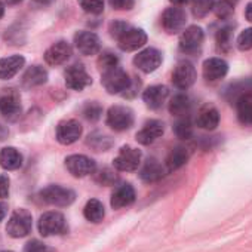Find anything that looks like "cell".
Segmentation results:
<instances>
[{
  "label": "cell",
  "instance_id": "obj_2",
  "mask_svg": "<svg viewBox=\"0 0 252 252\" xmlns=\"http://www.w3.org/2000/svg\"><path fill=\"white\" fill-rule=\"evenodd\" d=\"M107 125L117 132L129 129L134 125V111L125 105H113L107 111Z\"/></svg>",
  "mask_w": 252,
  "mask_h": 252
},
{
  "label": "cell",
  "instance_id": "obj_37",
  "mask_svg": "<svg viewBox=\"0 0 252 252\" xmlns=\"http://www.w3.org/2000/svg\"><path fill=\"white\" fill-rule=\"evenodd\" d=\"M119 64V60L117 57L113 54V52H102L98 58V65L99 68L104 71V70H108V68H113Z\"/></svg>",
  "mask_w": 252,
  "mask_h": 252
},
{
  "label": "cell",
  "instance_id": "obj_51",
  "mask_svg": "<svg viewBox=\"0 0 252 252\" xmlns=\"http://www.w3.org/2000/svg\"><path fill=\"white\" fill-rule=\"evenodd\" d=\"M228 2H231V3H234V2H237V0H228Z\"/></svg>",
  "mask_w": 252,
  "mask_h": 252
},
{
  "label": "cell",
  "instance_id": "obj_38",
  "mask_svg": "<svg viewBox=\"0 0 252 252\" xmlns=\"http://www.w3.org/2000/svg\"><path fill=\"white\" fill-rule=\"evenodd\" d=\"M230 42H231V30H230L228 27L221 29V30L217 33V43H218V48H220L221 51H228Z\"/></svg>",
  "mask_w": 252,
  "mask_h": 252
},
{
  "label": "cell",
  "instance_id": "obj_32",
  "mask_svg": "<svg viewBox=\"0 0 252 252\" xmlns=\"http://www.w3.org/2000/svg\"><path fill=\"white\" fill-rule=\"evenodd\" d=\"M174 131H175V135L180 140H189L193 135V126H191L189 119H181V120H178L175 123Z\"/></svg>",
  "mask_w": 252,
  "mask_h": 252
},
{
  "label": "cell",
  "instance_id": "obj_41",
  "mask_svg": "<svg viewBox=\"0 0 252 252\" xmlns=\"http://www.w3.org/2000/svg\"><path fill=\"white\" fill-rule=\"evenodd\" d=\"M108 3L116 11H129L134 8L135 0H108Z\"/></svg>",
  "mask_w": 252,
  "mask_h": 252
},
{
  "label": "cell",
  "instance_id": "obj_17",
  "mask_svg": "<svg viewBox=\"0 0 252 252\" xmlns=\"http://www.w3.org/2000/svg\"><path fill=\"white\" fill-rule=\"evenodd\" d=\"M71 57V46L65 40H60L54 43L51 48L46 49L45 52V61L49 65H61L67 63Z\"/></svg>",
  "mask_w": 252,
  "mask_h": 252
},
{
  "label": "cell",
  "instance_id": "obj_7",
  "mask_svg": "<svg viewBox=\"0 0 252 252\" xmlns=\"http://www.w3.org/2000/svg\"><path fill=\"white\" fill-rule=\"evenodd\" d=\"M141 152L138 149H134L131 146H125L120 149L117 156L114 158V168L123 172L135 171L141 163Z\"/></svg>",
  "mask_w": 252,
  "mask_h": 252
},
{
  "label": "cell",
  "instance_id": "obj_8",
  "mask_svg": "<svg viewBox=\"0 0 252 252\" xmlns=\"http://www.w3.org/2000/svg\"><path fill=\"white\" fill-rule=\"evenodd\" d=\"M65 166L68 172L76 178H83L95 172L96 165L95 162L83 155H71L65 159Z\"/></svg>",
  "mask_w": 252,
  "mask_h": 252
},
{
  "label": "cell",
  "instance_id": "obj_10",
  "mask_svg": "<svg viewBox=\"0 0 252 252\" xmlns=\"http://www.w3.org/2000/svg\"><path fill=\"white\" fill-rule=\"evenodd\" d=\"M65 85L73 91H83L92 85V79L82 64H74L65 70Z\"/></svg>",
  "mask_w": 252,
  "mask_h": 252
},
{
  "label": "cell",
  "instance_id": "obj_33",
  "mask_svg": "<svg viewBox=\"0 0 252 252\" xmlns=\"http://www.w3.org/2000/svg\"><path fill=\"white\" fill-rule=\"evenodd\" d=\"M80 8L92 15H99L104 12V0H77Z\"/></svg>",
  "mask_w": 252,
  "mask_h": 252
},
{
  "label": "cell",
  "instance_id": "obj_14",
  "mask_svg": "<svg viewBox=\"0 0 252 252\" xmlns=\"http://www.w3.org/2000/svg\"><path fill=\"white\" fill-rule=\"evenodd\" d=\"M196 82V68L189 61H180L172 73V83L178 89H189Z\"/></svg>",
  "mask_w": 252,
  "mask_h": 252
},
{
  "label": "cell",
  "instance_id": "obj_16",
  "mask_svg": "<svg viewBox=\"0 0 252 252\" xmlns=\"http://www.w3.org/2000/svg\"><path fill=\"white\" fill-rule=\"evenodd\" d=\"M82 135V125L77 120H64L57 126V140L64 146L76 143Z\"/></svg>",
  "mask_w": 252,
  "mask_h": 252
},
{
  "label": "cell",
  "instance_id": "obj_27",
  "mask_svg": "<svg viewBox=\"0 0 252 252\" xmlns=\"http://www.w3.org/2000/svg\"><path fill=\"white\" fill-rule=\"evenodd\" d=\"M163 175H165L163 166H162L158 160H155V159H149V160L146 162V165L143 166L141 174H140L141 180L146 181V183L159 181L160 178H163Z\"/></svg>",
  "mask_w": 252,
  "mask_h": 252
},
{
  "label": "cell",
  "instance_id": "obj_5",
  "mask_svg": "<svg viewBox=\"0 0 252 252\" xmlns=\"http://www.w3.org/2000/svg\"><path fill=\"white\" fill-rule=\"evenodd\" d=\"M67 221L60 212H45L39 220V231L42 236H55L67 233Z\"/></svg>",
  "mask_w": 252,
  "mask_h": 252
},
{
  "label": "cell",
  "instance_id": "obj_45",
  "mask_svg": "<svg viewBox=\"0 0 252 252\" xmlns=\"http://www.w3.org/2000/svg\"><path fill=\"white\" fill-rule=\"evenodd\" d=\"M245 17H246V20H248L249 23H252V2L248 3V6H246V9H245Z\"/></svg>",
  "mask_w": 252,
  "mask_h": 252
},
{
  "label": "cell",
  "instance_id": "obj_47",
  "mask_svg": "<svg viewBox=\"0 0 252 252\" xmlns=\"http://www.w3.org/2000/svg\"><path fill=\"white\" fill-rule=\"evenodd\" d=\"M190 2L191 0H171V3H174L175 6H183V5H187Z\"/></svg>",
  "mask_w": 252,
  "mask_h": 252
},
{
  "label": "cell",
  "instance_id": "obj_13",
  "mask_svg": "<svg viewBox=\"0 0 252 252\" xmlns=\"http://www.w3.org/2000/svg\"><path fill=\"white\" fill-rule=\"evenodd\" d=\"M74 45L76 49L86 57L96 55L101 51L99 37L92 32H77L74 34Z\"/></svg>",
  "mask_w": 252,
  "mask_h": 252
},
{
  "label": "cell",
  "instance_id": "obj_44",
  "mask_svg": "<svg viewBox=\"0 0 252 252\" xmlns=\"http://www.w3.org/2000/svg\"><path fill=\"white\" fill-rule=\"evenodd\" d=\"M9 196V178L8 175H0V197L5 199Z\"/></svg>",
  "mask_w": 252,
  "mask_h": 252
},
{
  "label": "cell",
  "instance_id": "obj_4",
  "mask_svg": "<svg viewBox=\"0 0 252 252\" xmlns=\"http://www.w3.org/2000/svg\"><path fill=\"white\" fill-rule=\"evenodd\" d=\"M0 113L9 120H15L21 114V96L17 89H0Z\"/></svg>",
  "mask_w": 252,
  "mask_h": 252
},
{
  "label": "cell",
  "instance_id": "obj_12",
  "mask_svg": "<svg viewBox=\"0 0 252 252\" xmlns=\"http://www.w3.org/2000/svg\"><path fill=\"white\" fill-rule=\"evenodd\" d=\"M134 64L143 73H153L162 64V54L155 48H147L135 55Z\"/></svg>",
  "mask_w": 252,
  "mask_h": 252
},
{
  "label": "cell",
  "instance_id": "obj_43",
  "mask_svg": "<svg viewBox=\"0 0 252 252\" xmlns=\"http://www.w3.org/2000/svg\"><path fill=\"white\" fill-rule=\"evenodd\" d=\"M26 252H54L52 249L46 248L42 242L39 240H32L26 246Z\"/></svg>",
  "mask_w": 252,
  "mask_h": 252
},
{
  "label": "cell",
  "instance_id": "obj_48",
  "mask_svg": "<svg viewBox=\"0 0 252 252\" xmlns=\"http://www.w3.org/2000/svg\"><path fill=\"white\" fill-rule=\"evenodd\" d=\"M5 2L9 5V6H15V5H20L23 0H5Z\"/></svg>",
  "mask_w": 252,
  "mask_h": 252
},
{
  "label": "cell",
  "instance_id": "obj_31",
  "mask_svg": "<svg viewBox=\"0 0 252 252\" xmlns=\"http://www.w3.org/2000/svg\"><path fill=\"white\" fill-rule=\"evenodd\" d=\"M214 6H215L214 0H194L191 6V12L196 18H203L211 11H214Z\"/></svg>",
  "mask_w": 252,
  "mask_h": 252
},
{
  "label": "cell",
  "instance_id": "obj_26",
  "mask_svg": "<svg viewBox=\"0 0 252 252\" xmlns=\"http://www.w3.org/2000/svg\"><path fill=\"white\" fill-rule=\"evenodd\" d=\"M237 119L242 125L251 126L252 125V94H243L237 102Z\"/></svg>",
  "mask_w": 252,
  "mask_h": 252
},
{
  "label": "cell",
  "instance_id": "obj_3",
  "mask_svg": "<svg viewBox=\"0 0 252 252\" xmlns=\"http://www.w3.org/2000/svg\"><path fill=\"white\" fill-rule=\"evenodd\" d=\"M32 227H33V218H32V214L26 209H17L8 224H6V231L11 237H24L27 236L30 231H32Z\"/></svg>",
  "mask_w": 252,
  "mask_h": 252
},
{
  "label": "cell",
  "instance_id": "obj_52",
  "mask_svg": "<svg viewBox=\"0 0 252 252\" xmlns=\"http://www.w3.org/2000/svg\"><path fill=\"white\" fill-rule=\"evenodd\" d=\"M3 252H12V251H3Z\"/></svg>",
  "mask_w": 252,
  "mask_h": 252
},
{
  "label": "cell",
  "instance_id": "obj_35",
  "mask_svg": "<svg viewBox=\"0 0 252 252\" xmlns=\"http://www.w3.org/2000/svg\"><path fill=\"white\" fill-rule=\"evenodd\" d=\"M233 5H234V3L228 2V0H221V2L215 3V6H214V12H215V15H217L218 18H221V20H227V18H230V17H231V14H233V11H234Z\"/></svg>",
  "mask_w": 252,
  "mask_h": 252
},
{
  "label": "cell",
  "instance_id": "obj_22",
  "mask_svg": "<svg viewBox=\"0 0 252 252\" xmlns=\"http://www.w3.org/2000/svg\"><path fill=\"white\" fill-rule=\"evenodd\" d=\"M26 64L24 57L21 55H12L8 58H2L0 60V79L2 80H8L12 79Z\"/></svg>",
  "mask_w": 252,
  "mask_h": 252
},
{
  "label": "cell",
  "instance_id": "obj_20",
  "mask_svg": "<svg viewBox=\"0 0 252 252\" xmlns=\"http://www.w3.org/2000/svg\"><path fill=\"white\" fill-rule=\"evenodd\" d=\"M134 202H135V190L129 183L120 184L111 196V206L114 209L126 208L132 205Z\"/></svg>",
  "mask_w": 252,
  "mask_h": 252
},
{
  "label": "cell",
  "instance_id": "obj_46",
  "mask_svg": "<svg viewBox=\"0 0 252 252\" xmlns=\"http://www.w3.org/2000/svg\"><path fill=\"white\" fill-rule=\"evenodd\" d=\"M6 211H8V206H6L5 203L0 202V221H2V220L5 218V215H6Z\"/></svg>",
  "mask_w": 252,
  "mask_h": 252
},
{
  "label": "cell",
  "instance_id": "obj_9",
  "mask_svg": "<svg viewBox=\"0 0 252 252\" xmlns=\"http://www.w3.org/2000/svg\"><path fill=\"white\" fill-rule=\"evenodd\" d=\"M117 45L122 51L125 52H132L137 51L140 48H143L147 43V34L143 29H135V27H129L126 30L119 39H117Z\"/></svg>",
  "mask_w": 252,
  "mask_h": 252
},
{
  "label": "cell",
  "instance_id": "obj_49",
  "mask_svg": "<svg viewBox=\"0 0 252 252\" xmlns=\"http://www.w3.org/2000/svg\"><path fill=\"white\" fill-rule=\"evenodd\" d=\"M36 3H39V5H49L52 0H34Z\"/></svg>",
  "mask_w": 252,
  "mask_h": 252
},
{
  "label": "cell",
  "instance_id": "obj_6",
  "mask_svg": "<svg viewBox=\"0 0 252 252\" xmlns=\"http://www.w3.org/2000/svg\"><path fill=\"white\" fill-rule=\"evenodd\" d=\"M40 197L43 202L54 206H68L74 202L76 194L73 190L61 186H48L40 191Z\"/></svg>",
  "mask_w": 252,
  "mask_h": 252
},
{
  "label": "cell",
  "instance_id": "obj_18",
  "mask_svg": "<svg viewBox=\"0 0 252 252\" xmlns=\"http://www.w3.org/2000/svg\"><path fill=\"white\" fill-rule=\"evenodd\" d=\"M228 71V64L222 58H209L203 63L202 73L205 80L208 82H218L221 80Z\"/></svg>",
  "mask_w": 252,
  "mask_h": 252
},
{
  "label": "cell",
  "instance_id": "obj_39",
  "mask_svg": "<svg viewBox=\"0 0 252 252\" xmlns=\"http://www.w3.org/2000/svg\"><path fill=\"white\" fill-rule=\"evenodd\" d=\"M237 48L240 51L252 49V29H245L237 37Z\"/></svg>",
  "mask_w": 252,
  "mask_h": 252
},
{
  "label": "cell",
  "instance_id": "obj_1",
  "mask_svg": "<svg viewBox=\"0 0 252 252\" xmlns=\"http://www.w3.org/2000/svg\"><path fill=\"white\" fill-rule=\"evenodd\" d=\"M101 83L108 94H123L131 85V79L123 68L119 65L104 70L101 76Z\"/></svg>",
  "mask_w": 252,
  "mask_h": 252
},
{
  "label": "cell",
  "instance_id": "obj_19",
  "mask_svg": "<svg viewBox=\"0 0 252 252\" xmlns=\"http://www.w3.org/2000/svg\"><path fill=\"white\" fill-rule=\"evenodd\" d=\"M163 132H165V125L160 120H150L143 126L141 131L137 132V141L140 144L149 146L155 143L158 138H160Z\"/></svg>",
  "mask_w": 252,
  "mask_h": 252
},
{
  "label": "cell",
  "instance_id": "obj_23",
  "mask_svg": "<svg viewBox=\"0 0 252 252\" xmlns=\"http://www.w3.org/2000/svg\"><path fill=\"white\" fill-rule=\"evenodd\" d=\"M220 123V113L212 105H205L196 119V125L205 131H214Z\"/></svg>",
  "mask_w": 252,
  "mask_h": 252
},
{
  "label": "cell",
  "instance_id": "obj_34",
  "mask_svg": "<svg viewBox=\"0 0 252 252\" xmlns=\"http://www.w3.org/2000/svg\"><path fill=\"white\" fill-rule=\"evenodd\" d=\"M88 144L95 149L96 152H104L107 149L111 147V140L108 137H104V135H89V140H88Z\"/></svg>",
  "mask_w": 252,
  "mask_h": 252
},
{
  "label": "cell",
  "instance_id": "obj_40",
  "mask_svg": "<svg viewBox=\"0 0 252 252\" xmlns=\"http://www.w3.org/2000/svg\"><path fill=\"white\" fill-rule=\"evenodd\" d=\"M96 181L99 184L104 186H111L117 181V177L114 175V172H111L110 169H102L98 175H96Z\"/></svg>",
  "mask_w": 252,
  "mask_h": 252
},
{
  "label": "cell",
  "instance_id": "obj_21",
  "mask_svg": "<svg viewBox=\"0 0 252 252\" xmlns=\"http://www.w3.org/2000/svg\"><path fill=\"white\" fill-rule=\"evenodd\" d=\"M169 95V91L166 86L163 85H155V86H150L147 88L144 92H143V99L146 102L147 107L156 110V108H160L162 104L166 101Z\"/></svg>",
  "mask_w": 252,
  "mask_h": 252
},
{
  "label": "cell",
  "instance_id": "obj_50",
  "mask_svg": "<svg viewBox=\"0 0 252 252\" xmlns=\"http://www.w3.org/2000/svg\"><path fill=\"white\" fill-rule=\"evenodd\" d=\"M3 14H5V5H3L2 2H0V18L3 17Z\"/></svg>",
  "mask_w": 252,
  "mask_h": 252
},
{
  "label": "cell",
  "instance_id": "obj_29",
  "mask_svg": "<svg viewBox=\"0 0 252 252\" xmlns=\"http://www.w3.org/2000/svg\"><path fill=\"white\" fill-rule=\"evenodd\" d=\"M191 108V102H190V98L184 94H178L175 95L171 102H169V113L172 116H178V117H183L186 114H189Z\"/></svg>",
  "mask_w": 252,
  "mask_h": 252
},
{
  "label": "cell",
  "instance_id": "obj_24",
  "mask_svg": "<svg viewBox=\"0 0 252 252\" xmlns=\"http://www.w3.org/2000/svg\"><path fill=\"white\" fill-rule=\"evenodd\" d=\"M23 165V155L15 147H5L0 150V166L6 171H15Z\"/></svg>",
  "mask_w": 252,
  "mask_h": 252
},
{
  "label": "cell",
  "instance_id": "obj_42",
  "mask_svg": "<svg viewBox=\"0 0 252 252\" xmlns=\"http://www.w3.org/2000/svg\"><path fill=\"white\" fill-rule=\"evenodd\" d=\"M128 29H129V26L126 24V23H123V21H114V23L110 24V34L114 39H119Z\"/></svg>",
  "mask_w": 252,
  "mask_h": 252
},
{
  "label": "cell",
  "instance_id": "obj_30",
  "mask_svg": "<svg viewBox=\"0 0 252 252\" xmlns=\"http://www.w3.org/2000/svg\"><path fill=\"white\" fill-rule=\"evenodd\" d=\"M83 215L91 222H99V221H102V218L105 215L102 203L99 200H96V199L88 200V203L85 205V209H83Z\"/></svg>",
  "mask_w": 252,
  "mask_h": 252
},
{
  "label": "cell",
  "instance_id": "obj_11",
  "mask_svg": "<svg viewBox=\"0 0 252 252\" xmlns=\"http://www.w3.org/2000/svg\"><path fill=\"white\" fill-rule=\"evenodd\" d=\"M187 23V15L181 8H168L162 15V26L169 34H175L184 32Z\"/></svg>",
  "mask_w": 252,
  "mask_h": 252
},
{
  "label": "cell",
  "instance_id": "obj_15",
  "mask_svg": "<svg viewBox=\"0 0 252 252\" xmlns=\"http://www.w3.org/2000/svg\"><path fill=\"white\" fill-rule=\"evenodd\" d=\"M203 30L197 26H190L186 29L180 37V49L186 54H193L196 52L202 43H203Z\"/></svg>",
  "mask_w": 252,
  "mask_h": 252
},
{
  "label": "cell",
  "instance_id": "obj_36",
  "mask_svg": "<svg viewBox=\"0 0 252 252\" xmlns=\"http://www.w3.org/2000/svg\"><path fill=\"white\" fill-rule=\"evenodd\" d=\"M102 114V108L101 105L96 102V101H92V102H88L85 107H83V116L91 120V122H95L101 117Z\"/></svg>",
  "mask_w": 252,
  "mask_h": 252
},
{
  "label": "cell",
  "instance_id": "obj_28",
  "mask_svg": "<svg viewBox=\"0 0 252 252\" xmlns=\"http://www.w3.org/2000/svg\"><path fill=\"white\" fill-rule=\"evenodd\" d=\"M187 160H189V152L184 147H175L171 150V153L166 158V169L177 171L181 166H184Z\"/></svg>",
  "mask_w": 252,
  "mask_h": 252
},
{
  "label": "cell",
  "instance_id": "obj_25",
  "mask_svg": "<svg viewBox=\"0 0 252 252\" xmlns=\"http://www.w3.org/2000/svg\"><path fill=\"white\" fill-rule=\"evenodd\" d=\"M48 71L42 65H32L23 76V85L26 88H34L46 83Z\"/></svg>",
  "mask_w": 252,
  "mask_h": 252
}]
</instances>
